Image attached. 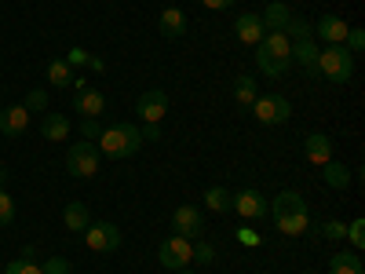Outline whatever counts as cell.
Returning a JSON list of instances; mask_svg holds the SVG:
<instances>
[{
	"instance_id": "6da1fadb",
	"label": "cell",
	"mask_w": 365,
	"mask_h": 274,
	"mask_svg": "<svg viewBox=\"0 0 365 274\" xmlns=\"http://www.w3.org/2000/svg\"><path fill=\"white\" fill-rule=\"evenodd\" d=\"M274 223H278V230L285 238H299L311 230V212H307V201H303L296 191H282L278 198H274V205L267 208Z\"/></svg>"
},
{
	"instance_id": "7a4b0ae2",
	"label": "cell",
	"mask_w": 365,
	"mask_h": 274,
	"mask_svg": "<svg viewBox=\"0 0 365 274\" xmlns=\"http://www.w3.org/2000/svg\"><path fill=\"white\" fill-rule=\"evenodd\" d=\"M99 154L110 158V161H125V158H135L139 146H143V136H139V125L132 121H120V125H110L99 132Z\"/></svg>"
},
{
	"instance_id": "3957f363",
	"label": "cell",
	"mask_w": 365,
	"mask_h": 274,
	"mask_svg": "<svg viewBox=\"0 0 365 274\" xmlns=\"http://www.w3.org/2000/svg\"><path fill=\"white\" fill-rule=\"evenodd\" d=\"M256 66L263 77H282L292 66V41L285 34H267L256 44Z\"/></svg>"
},
{
	"instance_id": "277c9868",
	"label": "cell",
	"mask_w": 365,
	"mask_h": 274,
	"mask_svg": "<svg viewBox=\"0 0 365 274\" xmlns=\"http://www.w3.org/2000/svg\"><path fill=\"white\" fill-rule=\"evenodd\" d=\"M314 70L332 84H347L354 77V55L344 44H325V48H318V66Z\"/></svg>"
},
{
	"instance_id": "5b68a950",
	"label": "cell",
	"mask_w": 365,
	"mask_h": 274,
	"mask_svg": "<svg viewBox=\"0 0 365 274\" xmlns=\"http://www.w3.org/2000/svg\"><path fill=\"white\" fill-rule=\"evenodd\" d=\"M99 161H103L99 146L88 143V139H81V143H73V146L66 150V172H70L73 179H91V176L99 172Z\"/></svg>"
},
{
	"instance_id": "8992f818",
	"label": "cell",
	"mask_w": 365,
	"mask_h": 274,
	"mask_svg": "<svg viewBox=\"0 0 365 274\" xmlns=\"http://www.w3.org/2000/svg\"><path fill=\"white\" fill-rule=\"evenodd\" d=\"M158 260H161V267L165 270H182L190 260H194V241L190 238H182V234H172V238H165L161 241V249H158Z\"/></svg>"
},
{
	"instance_id": "52a82bcc",
	"label": "cell",
	"mask_w": 365,
	"mask_h": 274,
	"mask_svg": "<svg viewBox=\"0 0 365 274\" xmlns=\"http://www.w3.org/2000/svg\"><path fill=\"white\" fill-rule=\"evenodd\" d=\"M84 245H88L91 253H103V256L117 253V249H120V227L110 223V220L88 223V227H84Z\"/></svg>"
},
{
	"instance_id": "ba28073f",
	"label": "cell",
	"mask_w": 365,
	"mask_h": 274,
	"mask_svg": "<svg viewBox=\"0 0 365 274\" xmlns=\"http://www.w3.org/2000/svg\"><path fill=\"white\" fill-rule=\"evenodd\" d=\"M249 113H256L259 125H285V121L292 117V106H289V99H285V96L270 91V96H259V99L252 103V110H249Z\"/></svg>"
},
{
	"instance_id": "9c48e42d",
	"label": "cell",
	"mask_w": 365,
	"mask_h": 274,
	"mask_svg": "<svg viewBox=\"0 0 365 274\" xmlns=\"http://www.w3.org/2000/svg\"><path fill=\"white\" fill-rule=\"evenodd\" d=\"M172 227H175V234L197 241V238H205V212L197 205H179L172 212Z\"/></svg>"
},
{
	"instance_id": "30bf717a",
	"label": "cell",
	"mask_w": 365,
	"mask_h": 274,
	"mask_svg": "<svg viewBox=\"0 0 365 274\" xmlns=\"http://www.w3.org/2000/svg\"><path fill=\"white\" fill-rule=\"evenodd\" d=\"M135 110H139V121H143V125H161V117L168 113V91H161V88L143 91Z\"/></svg>"
},
{
	"instance_id": "8fae6325",
	"label": "cell",
	"mask_w": 365,
	"mask_h": 274,
	"mask_svg": "<svg viewBox=\"0 0 365 274\" xmlns=\"http://www.w3.org/2000/svg\"><path fill=\"white\" fill-rule=\"evenodd\" d=\"M230 208L237 212L241 220H263L267 216V198L259 194V191H237L234 198H230Z\"/></svg>"
},
{
	"instance_id": "7c38bea8",
	"label": "cell",
	"mask_w": 365,
	"mask_h": 274,
	"mask_svg": "<svg viewBox=\"0 0 365 274\" xmlns=\"http://www.w3.org/2000/svg\"><path fill=\"white\" fill-rule=\"evenodd\" d=\"M234 34H237L241 44L256 48V44L267 37V29H263V19H259L256 11H245V15H237V19H234Z\"/></svg>"
},
{
	"instance_id": "4fadbf2b",
	"label": "cell",
	"mask_w": 365,
	"mask_h": 274,
	"mask_svg": "<svg viewBox=\"0 0 365 274\" xmlns=\"http://www.w3.org/2000/svg\"><path fill=\"white\" fill-rule=\"evenodd\" d=\"M26 128H29V110L22 103L19 106H4V113H0V132H4L8 139H19Z\"/></svg>"
},
{
	"instance_id": "5bb4252c",
	"label": "cell",
	"mask_w": 365,
	"mask_h": 274,
	"mask_svg": "<svg viewBox=\"0 0 365 274\" xmlns=\"http://www.w3.org/2000/svg\"><path fill=\"white\" fill-rule=\"evenodd\" d=\"M73 110H81L84 117H103V110H106V96H103L99 88H77Z\"/></svg>"
},
{
	"instance_id": "9a60e30c",
	"label": "cell",
	"mask_w": 365,
	"mask_h": 274,
	"mask_svg": "<svg viewBox=\"0 0 365 274\" xmlns=\"http://www.w3.org/2000/svg\"><path fill=\"white\" fill-rule=\"evenodd\" d=\"M347 29H351V26H347L340 15H322V19L314 22V34H318L325 44H344Z\"/></svg>"
},
{
	"instance_id": "2e32d148",
	"label": "cell",
	"mask_w": 365,
	"mask_h": 274,
	"mask_svg": "<svg viewBox=\"0 0 365 274\" xmlns=\"http://www.w3.org/2000/svg\"><path fill=\"white\" fill-rule=\"evenodd\" d=\"M303 154H307V161L311 165H325V161H332V139L329 136H322V132H311L307 139H303Z\"/></svg>"
},
{
	"instance_id": "e0dca14e",
	"label": "cell",
	"mask_w": 365,
	"mask_h": 274,
	"mask_svg": "<svg viewBox=\"0 0 365 274\" xmlns=\"http://www.w3.org/2000/svg\"><path fill=\"white\" fill-rule=\"evenodd\" d=\"M41 136H44V139H51V143L66 139V136H70V117H66V113L48 110V113L41 117Z\"/></svg>"
},
{
	"instance_id": "ac0fdd59",
	"label": "cell",
	"mask_w": 365,
	"mask_h": 274,
	"mask_svg": "<svg viewBox=\"0 0 365 274\" xmlns=\"http://www.w3.org/2000/svg\"><path fill=\"white\" fill-rule=\"evenodd\" d=\"M158 29H161V37L175 41V37H182V34H187V15H182L179 8H165V11H161V22H158Z\"/></svg>"
},
{
	"instance_id": "d6986e66",
	"label": "cell",
	"mask_w": 365,
	"mask_h": 274,
	"mask_svg": "<svg viewBox=\"0 0 365 274\" xmlns=\"http://www.w3.org/2000/svg\"><path fill=\"white\" fill-rule=\"evenodd\" d=\"M259 19H263V29H267V34H285V26H289L292 11L282 4V0H274V4H270Z\"/></svg>"
},
{
	"instance_id": "ffe728a7",
	"label": "cell",
	"mask_w": 365,
	"mask_h": 274,
	"mask_svg": "<svg viewBox=\"0 0 365 274\" xmlns=\"http://www.w3.org/2000/svg\"><path fill=\"white\" fill-rule=\"evenodd\" d=\"M234 99H237V106H241V110H252V103L259 99V91H256V77H252V73H241V77L234 81Z\"/></svg>"
},
{
	"instance_id": "44dd1931",
	"label": "cell",
	"mask_w": 365,
	"mask_h": 274,
	"mask_svg": "<svg viewBox=\"0 0 365 274\" xmlns=\"http://www.w3.org/2000/svg\"><path fill=\"white\" fill-rule=\"evenodd\" d=\"M63 223H66V230L84 234V227L91 223V216H88V205H84V201H70V205L63 208Z\"/></svg>"
},
{
	"instance_id": "7402d4cb",
	"label": "cell",
	"mask_w": 365,
	"mask_h": 274,
	"mask_svg": "<svg viewBox=\"0 0 365 274\" xmlns=\"http://www.w3.org/2000/svg\"><path fill=\"white\" fill-rule=\"evenodd\" d=\"M322 179L329 183L332 191H347V187H351V168L340 165V161H325V165H322Z\"/></svg>"
},
{
	"instance_id": "603a6c76",
	"label": "cell",
	"mask_w": 365,
	"mask_h": 274,
	"mask_svg": "<svg viewBox=\"0 0 365 274\" xmlns=\"http://www.w3.org/2000/svg\"><path fill=\"white\" fill-rule=\"evenodd\" d=\"M292 63H299L307 73H318L314 66H318V48H314V41H292Z\"/></svg>"
},
{
	"instance_id": "cb8c5ba5",
	"label": "cell",
	"mask_w": 365,
	"mask_h": 274,
	"mask_svg": "<svg viewBox=\"0 0 365 274\" xmlns=\"http://www.w3.org/2000/svg\"><path fill=\"white\" fill-rule=\"evenodd\" d=\"M329 274H365L361 256L358 253H336V256H329Z\"/></svg>"
},
{
	"instance_id": "d4e9b609",
	"label": "cell",
	"mask_w": 365,
	"mask_h": 274,
	"mask_svg": "<svg viewBox=\"0 0 365 274\" xmlns=\"http://www.w3.org/2000/svg\"><path fill=\"white\" fill-rule=\"evenodd\" d=\"M48 81H51V88H66V84H73V66L66 63V59H51V63H48Z\"/></svg>"
},
{
	"instance_id": "484cf974",
	"label": "cell",
	"mask_w": 365,
	"mask_h": 274,
	"mask_svg": "<svg viewBox=\"0 0 365 274\" xmlns=\"http://www.w3.org/2000/svg\"><path fill=\"white\" fill-rule=\"evenodd\" d=\"M230 198H234V194H230L227 187H208V191H205V208H208V212H230Z\"/></svg>"
},
{
	"instance_id": "4316f807",
	"label": "cell",
	"mask_w": 365,
	"mask_h": 274,
	"mask_svg": "<svg viewBox=\"0 0 365 274\" xmlns=\"http://www.w3.org/2000/svg\"><path fill=\"white\" fill-rule=\"evenodd\" d=\"M285 37H289V41H311V37H314V26L292 15V19H289V26H285Z\"/></svg>"
},
{
	"instance_id": "83f0119b",
	"label": "cell",
	"mask_w": 365,
	"mask_h": 274,
	"mask_svg": "<svg viewBox=\"0 0 365 274\" xmlns=\"http://www.w3.org/2000/svg\"><path fill=\"white\" fill-rule=\"evenodd\" d=\"M344 238H347L351 245H354V253H361V249H365V220H361V216H358V220H351Z\"/></svg>"
},
{
	"instance_id": "f1b7e54d",
	"label": "cell",
	"mask_w": 365,
	"mask_h": 274,
	"mask_svg": "<svg viewBox=\"0 0 365 274\" xmlns=\"http://www.w3.org/2000/svg\"><path fill=\"white\" fill-rule=\"evenodd\" d=\"M22 106H26L29 113H48V91L34 88V91H29V96L22 99Z\"/></svg>"
},
{
	"instance_id": "f546056e",
	"label": "cell",
	"mask_w": 365,
	"mask_h": 274,
	"mask_svg": "<svg viewBox=\"0 0 365 274\" xmlns=\"http://www.w3.org/2000/svg\"><path fill=\"white\" fill-rule=\"evenodd\" d=\"M15 223V201L8 191H0V227H11Z\"/></svg>"
},
{
	"instance_id": "4dcf8cb0",
	"label": "cell",
	"mask_w": 365,
	"mask_h": 274,
	"mask_svg": "<svg viewBox=\"0 0 365 274\" xmlns=\"http://www.w3.org/2000/svg\"><path fill=\"white\" fill-rule=\"evenodd\" d=\"M4 274H44V270H41V263L22 260V256H19V260H11V263L4 267Z\"/></svg>"
},
{
	"instance_id": "1f68e13d",
	"label": "cell",
	"mask_w": 365,
	"mask_h": 274,
	"mask_svg": "<svg viewBox=\"0 0 365 274\" xmlns=\"http://www.w3.org/2000/svg\"><path fill=\"white\" fill-rule=\"evenodd\" d=\"M318 234H322V238H332V241H344L347 223H340V220H325V223L318 227Z\"/></svg>"
},
{
	"instance_id": "d6a6232c",
	"label": "cell",
	"mask_w": 365,
	"mask_h": 274,
	"mask_svg": "<svg viewBox=\"0 0 365 274\" xmlns=\"http://www.w3.org/2000/svg\"><path fill=\"white\" fill-rule=\"evenodd\" d=\"M344 48H347L351 55H358V51L365 48V29H347V37H344Z\"/></svg>"
},
{
	"instance_id": "836d02e7",
	"label": "cell",
	"mask_w": 365,
	"mask_h": 274,
	"mask_svg": "<svg viewBox=\"0 0 365 274\" xmlns=\"http://www.w3.org/2000/svg\"><path fill=\"white\" fill-rule=\"evenodd\" d=\"M194 260H197V263H216V249H212L205 238H197V245H194Z\"/></svg>"
},
{
	"instance_id": "e575fe53",
	"label": "cell",
	"mask_w": 365,
	"mask_h": 274,
	"mask_svg": "<svg viewBox=\"0 0 365 274\" xmlns=\"http://www.w3.org/2000/svg\"><path fill=\"white\" fill-rule=\"evenodd\" d=\"M99 132H103V125H99V117H84L81 121V139H99Z\"/></svg>"
},
{
	"instance_id": "d590c367",
	"label": "cell",
	"mask_w": 365,
	"mask_h": 274,
	"mask_svg": "<svg viewBox=\"0 0 365 274\" xmlns=\"http://www.w3.org/2000/svg\"><path fill=\"white\" fill-rule=\"evenodd\" d=\"M237 241H241V245H249V249H259L263 245L259 230H252V227H237Z\"/></svg>"
},
{
	"instance_id": "8d00e7d4",
	"label": "cell",
	"mask_w": 365,
	"mask_h": 274,
	"mask_svg": "<svg viewBox=\"0 0 365 274\" xmlns=\"http://www.w3.org/2000/svg\"><path fill=\"white\" fill-rule=\"evenodd\" d=\"M41 270H44V274H70V263H66L63 256H51V260L41 263Z\"/></svg>"
},
{
	"instance_id": "74e56055",
	"label": "cell",
	"mask_w": 365,
	"mask_h": 274,
	"mask_svg": "<svg viewBox=\"0 0 365 274\" xmlns=\"http://www.w3.org/2000/svg\"><path fill=\"white\" fill-rule=\"evenodd\" d=\"M88 59H91V55H88L84 48H70V55H66V63H70L73 70H81V66H88Z\"/></svg>"
},
{
	"instance_id": "f35d334b",
	"label": "cell",
	"mask_w": 365,
	"mask_h": 274,
	"mask_svg": "<svg viewBox=\"0 0 365 274\" xmlns=\"http://www.w3.org/2000/svg\"><path fill=\"white\" fill-rule=\"evenodd\" d=\"M139 136H143V139H150V143H161V139H165L161 125H143V128H139Z\"/></svg>"
},
{
	"instance_id": "ab89813d",
	"label": "cell",
	"mask_w": 365,
	"mask_h": 274,
	"mask_svg": "<svg viewBox=\"0 0 365 274\" xmlns=\"http://www.w3.org/2000/svg\"><path fill=\"white\" fill-rule=\"evenodd\" d=\"M201 4L208 8V11H227V8H234L237 0H201Z\"/></svg>"
},
{
	"instance_id": "60d3db41",
	"label": "cell",
	"mask_w": 365,
	"mask_h": 274,
	"mask_svg": "<svg viewBox=\"0 0 365 274\" xmlns=\"http://www.w3.org/2000/svg\"><path fill=\"white\" fill-rule=\"evenodd\" d=\"M88 66L96 70V73H103V70H106V63H103V59H88Z\"/></svg>"
},
{
	"instance_id": "b9f144b4",
	"label": "cell",
	"mask_w": 365,
	"mask_h": 274,
	"mask_svg": "<svg viewBox=\"0 0 365 274\" xmlns=\"http://www.w3.org/2000/svg\"><path fill=\"white\" fill-rule=\"evenodd\" d=\"M4 183H8V168H0V191H4Z\"/></svg>"
},
{
	"instance_id": "7bdbcfd3",
	"label": "cell",
	"mask_w": 365,
	"mask_h": 274,
	"mask_svg": "<svg viewBox=\"0 0 365 274\" xmlns=\"http://www.w3.org/2000/svg\"><path fill=\"white\" fill-rule=\"evenodd\" d=\"M175 274H194V270H187V267H182V270H175Z\"/></svg>"
},
{
	"instance_id": "ee69618b",
	"label": "cell",
	"mask_w": 365,
	"mask_h": 274,
	"mask_svg": "<svg viewBox=\"0 0 365 274\" xmlns=\"http://www.w3.org/2000/svg\"><path fill=\"white\" fill-rule=\"evenodd\" d=\"M0 113H4V106H0Z\"/></svg>"
},
{
	"instance_id": "f6af8a7d",
	"label": "cell",
	"mask_w": 365,
	"mask_h": 274,
	"mask_svg": "<svg viewBox=\"0 0 365 274\" xmlns=\"http://www.w3.org/2000/svg\"><path fill=\"white\" fill-rule=\"evenodd\" d=\"M307 274H314V270H307Z\"/></svg>"
}]
</instances>
